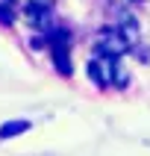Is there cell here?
I'll list each match as a JSON object with an SVG mask.
<instances>
[{
  "label": "cell",
  "mask_w": 150,
  "mask_h": 156,
  "mask_svg": "<svg viewBox=\"0 0 150 156\" xmlns=\"http://www.w3.org/2000/svg\"><path fill=\"white\" fill-rule=\"evenodd\" d=\"M53 65L62 77H71V56H68V47H53Z\"/></svg>",
  "instance_id": "cell-5"
},
{
  "label": "cell",
  "mask_w": 150,
  "mask_h": 156,
  "mask_svg": "<svg viewBox=\"0 0 150 156\" xmlns=\"http://www.w3.org/2000/svg\"><path fill=\"white\" fill-rule=\"evenodd\" d=\"M26 130H30V121H24V118L6 121L0 127V141H9V139H15V136H21V133H26Z\"/></svg>",
  "instance_id": "cell-4"
},
{
  "label": "cell",
  "mask_w": 150,
  "mask_h": 156,
  "mask_svg": "<svg viewBox=\"0 0 150 156\" xmlns=\"http://www.w3.org/2000/svg\"><path fill=\"white\" fill-rule=\"evenodd\" d=\"M112 83H115V86H121V88L130 83V77H127V71H124L121 65H115V77H112Z\"/></svg>",
  "instance_id": "cell-7"
},
{
  "label": "cell",
  "mask_w": 150,
  "mask_h": 156,
  "mask_svg": "<svg viewBox=\"0 0 150 156\" xmlns=\"http://www.w3.org/2000/svg\"><path fill=\"white\" fill-rule=\"evenodd\" d=\"M26 21H30V27H35V30H50V9L44 6V3H33V6L26 9Z\"/></svg>",
  "instance_id": "cell-3"
},
{
  "label": "cell",
  "mask_w": 150,
  "mask_h": 156,
  "mask_svg": "<svg viewBox=\"0 0 150 156\" xmlns=\"http://www.w3.org/2000/svg\"><path fill=\"white\" fill-rule=\"evenodd\" d=\"M12 21H15V12H12L6 3H0V24H3V27H9Z\"/></svg>",
  "instance_id": "cell-6"
},
{
  "label": "cell",
  "mask_w": 150,
  "mask_h": 156,
  "mask_svg": "<svg viewBox=\"0 0 150 156\" xmlns=\"http://www.w3.org/2000/svg\"><path fill=\"white\" fill-rule=\"evenodd\" d=\"M135 3H141V0H135Z\"/></svg>",
  "instance_id": "cell-8"
},
{
  "label": "cell",
  "mask_w": 150,
  "mask_h": 156,
  "mask_svg": "<svg viewBox=\"0 0 150 156\" xmlns=\"http://www.w3.org/2000/svg\"><path fill=\"white\" fill-rule=\"evenodd\" d=\"M115 65H118V62H115L112 56H100V59H91V62H88V80H91L94 86H100V88L112 86Z\"/></svg>",
  "instance_id": "cell-2"
},
{
  "label": "cell",
  "mask_w": 150,
  "mask_h": 156,
  "mask_svg": "<svg viewBox=\"0 0 150 156\" xmlns=\"http://www.w3.org/2000/svg\"><path fill=\"white\" fill-rule=\"evenodd\" d=\"M6 3H9V0H6Z\"/></svg>",
  "instance_id": "cell-9"
},
{
  "label": "cell",
  "mask_w": 150,
  "mask_h": 156,
  "mask_svg": "<svg viewBox=\"0 0 150 156\" xmlns=\"http://www.w3.org/2000/svg\"><path fill=\"white\" fill-rule=\"evenodd\" d=\"M97 47H100V56H124V53L130 50V41L121 35V30H106V33L97 35Z\"/></svg>",
  "instance_id": "cell-1"
}]
</instances>
